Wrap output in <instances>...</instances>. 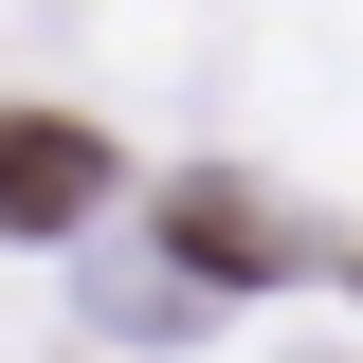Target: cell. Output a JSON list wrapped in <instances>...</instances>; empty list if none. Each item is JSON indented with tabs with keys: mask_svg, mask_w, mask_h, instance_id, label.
<instances>
[{
	"mask_svg": "<svg viewBox=\"0 0 363 363\" xmlns=\"http://www.w3.org/2000/svg\"><path fill=\"white\" fill-rule=\"evenodd\" d=\"M145 218H164V255H182V272H218V291H255V272H309V218H272L255 182H164Z\"/></svg>",
	"mask_w": 363,
	"mask_h": 363,
	"instance_id": "obj_1",
	"label": "cell"
},
{
	"mask_svg": "<svg viewBox=\"0 0 363 363\" xmlns=\"http://www.w3.org/2000/svg\"><path fill=\"white\" fill-rule=\"evenodd\" d=\"M91 200H109V145L55 109H0V236H73Z\"/></svg>",
	"mask_w": 363,
	"mask_h": 363,
	"instance_id": "obj_2",
	"label": "cell"
}]
</instances>
